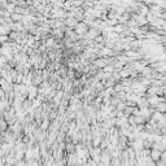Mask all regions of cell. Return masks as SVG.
<instances>
[{"label":"cell","mask_w":166,"mask_h":166,"mask_svg":"<svg viewBox=\"0 0 166 166\" xmlns=\"http://www.w3.org/2000/svg\"><path fill=\"white\" fill-rule=\"evenodd\" d=\"M148 100V104H150V105H153V106H157L160 102H164L165 100L162 99V97H160V96H150L149 99H147Z\"/></svg>","instance_id":"cell-1"},{"label":"cell","mask_w":166,"mask_h":166,"mask_svg":"<svg viewBox=\"0 0 166 166\" xmlns=\"http://www.w3.org/2000/svg\"><path fill=\"white\" fill-rule=\"evenodd\" d=\"M113 30L117 31V33H122V30H123V26H122V25H117V26L113 27Z\"/></svg>","instance_id":"cell-11"},{"label":"cell","mask_w":166,"mask_h":166,"mask_svg":"<svg viewBox=\"0 0 166 166\" xmlns=\"http://www.w3.org/2000/svg\"><path fill=\"white\" fill-rule=\"evenodd\" d=\"M150 114H152V110H150L148 106H147V108H141V109H139V116L143 117L144 119H145V118H149Z\"/></svg>","instance_id":"cell-4"},{"label":"cell","mask_w":166,"mask_h":166,"mask_svg":"<svg viewBox=\"0 0 166 166\" xmlns=\"http://www.w3.org/2000/svg\"><path fill=\"white\" fill-rule=\"evenodd\" d=\"M112 53H113V51L109 50V48H102L101 50V56H110Z\"/></svg>","instance_id":"cell-7"},{"label":"cell","mask_w":166,"mask_h":166,"mask_svg":"<svg viewBox=\"0 0 166 166\" xmlns=\"http://www.w3.org/2000/svg\"><path fill=\"white\" fill-rule=\"evenodd\" d=\"M75 33L77 34H85V33H87L86 23H78V25L75 26Z\"/></svg>","instance_id":"cell-5"},{"label":"cell","mask_w":166,"mask_h":166,"mask_svg":"<svg viewBox=\"0 0 166 166\" xmlns=\"http://www.w3.org/2000/svg\"><path fill=\"white\" fill-rule=\"evenodd\" d=\"M133 148L135 152H139V150H143L144 148V141L141 140V139H136L134 143H133Z\"/></svg>","instance_id":"cell-2"},{"label":"cell","mask_w":166,"mask_h":166,"mask_svg":"<svg viewBox=\"0 0 166 166\" xmlns=\"http://www.w3.org/2000/svg\"><path fill=\"white\" fill-rule=\"evenodd\" d=\"M161 154H162V152H160V150L157 149H150V158H152L153 162H156V161H160L161 160Z\"/></svg>","instance_id":"cell-3"},{"label":"cell","mask_w":166,"mask_h":166,"mask_svg":"<svg viewBox=\"0 0 166 166\" xmlns=\"http://www.w3.org/2000/svg\"><path fill=\"white\" fill-rule=\"evenodd\" d=\"M164 79H165V81H166V74H165V77H164Z\"/></svg>","instance_id":"cell-15"},{"label":"cell","mask_w":166,"mask_h":166,"mask_svg":"<svg viewBox=\"0 0 166 166\" xmlns=\"http://www.w3.org/2000/svg\"><path fill=\"white\" fill-rule=\"evenodd\" d=\"M46 46H47V47L53 46V39H48V40H47V43H46Z\"/></svg>","instance_id":"cell-12"},{"label":"cell","mask_w":166,"mask_h":166,"mask_svg":"<svg viewBox=\"0 0 166 166\" xmlns=\"http://www.w3.org/2000/svg\"><path fill=\"white\" fill-rule=\"evenodd\" d=\"M113 70V66H106V67H104V71H112Z\"/></svg>","instance_id":"cell-13"},{"label":"cell","mask_w":166,"mask_h":166,"mask_svg":"<svg viewBox=\"0 0 166 166\" xmlns=\"http://www.w3.org/2000/svg\"><path fill=\"white\" fill-rule=\"evenodd\" d=\"M65 22H66V25H69V26H77V25H78L75 18H73V19H71V18H69V19H66Z\"/></svg>","instance_id":"cell-9"},{"label":"cell","mask_w":166,"mask_h":166,"mask_svg":"<svg viewBox=\"0 0 166 166\" xmlns=\"http://www.w3.org/2000/svg\"><path fill=\"white\" fill-rule=\"evenodd\" d=\"M129 75H130V70L129 69H126V70L123 69L121 71V74H119V77H129Z\"/></svg>","instance_id":"cell-10"},{"label":"cell","mask_w":166,"mask_h":166,"mask_svg":"<svg viewBox=\"0 0 166 166\" xmlns=\"http://www.w3.org/2000/svg\"><path fill=\"white\" fill-rule=\"evenodd\" d=\"M157 112H160V113H164V112H166V101L160 102V104L157 105Z\"/></svg>","instance_id":"cell-6"},{"label":"cell","mask_w":166,"mask_h":166,"mask_svg":"<svg viewBox=\"0 0 166 166\" xmlns=\"http://www.w3.org/2000/svg\"><path fill=\"white\" fill-rule=\"evenodd\" d=\"M106 64H108V61H106L105 58H104V60H102V58H101V60H97V61L95 62V65H96V66H99V67H101V66H105Z\"/></svg>","instance_id":"cell-8"},{"label":"cell","mask_w":166,"mask_h":166,"mask_svg":"<svg viewBox=\"0 0 166 166\" xmlns=\"http://www.w3.org/2000/svg\"><path fill=\"white\" fill-rule=\"evenodd\" d=\"M148 166H157V165H156L154 162H152V164H150V165H148Z\"/></svg>","instance_id":"cell-14"}]
</instances>
